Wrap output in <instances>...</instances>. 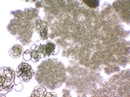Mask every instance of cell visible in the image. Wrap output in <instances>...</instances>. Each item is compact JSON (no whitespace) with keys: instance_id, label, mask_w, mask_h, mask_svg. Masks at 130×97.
<instances>
[{"instance_id":"cell-4","label":"cell","mask_w":130,"mask_h":97,"mask_svg":"<svg viewBox=\"0 0 130 97\" xmlns=\"http://www.w3.org/2000/svg\"><path fill=\"white\" fill-rule=\"evenodd\" d=\"M58 45H56L54 43L51 42H48L45 45H42V53L43 56L46 57L47 56H50V55H55L58 54V51H56V48H59Z\"/></svg>"},{"instance_id":"cell-2","label":"cell","mask_w":130,"mask_h":97,"mask_svg":"<svg viewBox=\"0 0 130 97\" xmlns=\"http://www.w3.org/2000/svg\"><path fill=\"white\" fill-rule=\"evenodd\" d=\"M16 72L18 77L21 78L20 79L24 82H29L35 74L34 70L32 69L30 65L24 62L19 65Z\"/></svg>"},{"instance_id":"cell-7","label":"cell","mask_w":130,"mask_h":97,"mask_svg":"<svg viewBox=\"0 0 130 97\" xmlns=\"http://www.w3.org/2000/svg\"><path fill=\"white\" fill-rule=\"evenodd\" d=\"M83 1L89 7L93 8H95L98 7L100 3L99 1H88V0L85 1V0H84Z\"/></svg>"},{"instance_id":"cell-5","label":"cell","mask_w":130,"mask_h":97,"mask_svg":"<svg viewBox=\"0 0 130 97\" xmlns=\"http://www.w3.org/2000/svg\"><path fill=\"white\" fill-rule=\"evenodd\" d=\"M42 53V45L36 46V48H32V50L31 51V60L34 62H37L39 60L40 57Z\"/></svg>"},{"instance_id":"cell-3","label":"cell","mask_w":130,"mask_h":97,"mask_svg":"<svg viewBox=\"0 0 130 97\" xmlns=\"http://www.w3.org/2000/svg\"><path fill=\"white\" fill-rule=\"evenodd\" d=\"M1 90L2 88L10 87L15 78L14 71L10 68L2 67L1 69Z\"/></svg>"},{"instance_id":"cell-1","label":"cell","mask_w":130,"mask_h":97,"mask_svg":"<svg viewBox=\"0 0 130 97\" xmlns=\"http://www.w3.org/2000/svg\"><path fill=\"white\" fill-rule=\"evenodd\" d=\"M36 73L38 82L50 89L60 86L66 80V72L63 65L56 59H48L41 64Z\"/></svg>"},{"instance_id":"cell-6","label":"cell","mask_w":130,"mask_h":97,"mask_svg":"<svg viewBox=\"0 0 130 97\" xmlns=\"http://www.w3.org/2000/svg\"><path fill=\"white\" fill-rule=\"evenodd\" d=\"M22 51L23 47L21 45H15L10 48L9 51V53L13 58H18L21 56Z\"/></svg>"},{"instance_id":"cell-8","label":"cell","mask_w":130,"mask_h":97,"mask_svg":"<svg viewBox=\"0 0 130 97\" xmlns=\"http://www.w3.org/2000/svg\"><path fill=\"white\" fill-rule=\"evenodd\" d=\"M23 58L24 60H29L31 59V51L29 50H26L23 54Z\"/></svg>"}]
</instances>
